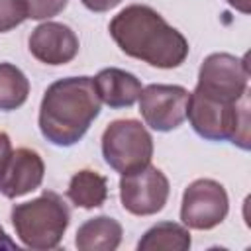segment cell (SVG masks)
Returning a JSON list of instances; mask_svg holds the SVG:
<instances>
[{
  "label": "cell",
  "instance_id": "1",
  "mask_svg": "<svg viewBox=\"0 0 251 251\" xmlns=\"http://www.w3.org/2000/svg\"><path fill=\"white\" fill-rule=\"evenodd\" d=\"M108 31L127 57L157 69H176L188 57L186 37L145 4L126 6L112 18Z\"/></svg>",
  "mask_w": 251,
  "mask_h": 251
},
{
  "label": "cell",
  "instance_id": "2",
  "mask_svg": "<svg viewBox=\"0 0 251 251\" xmlns=\"http://www.w3.org/2000/svg\"><path fill=\"white\" fill-rule=\"evenodd\" d=\"M100 96L90 76H67L51 82L39 106V131L57 145L71 147L100 114Z\"/></svg>",
  "mask_w": 251,
  "mask_h": 251
},
{
  "label": "cell",
  "instance_id": "3",
  "mask_svg": "<svg viewBox=\"0 0 251 251\" xmlns=\"http://www.w3.org/2000/svg\"><path fill=\"white\" fill-rule=\"evenodd\" d=\"M10 218L16 235L27 249L49 251L59 247L71 224V210L63 196L43 190L41 196L29 202L14 204Z\"/></svg>",
  "mask_w": 251,
  "mask_h": 251
},
{
  "label": "cell",
  "instance_id": "4",
  "mask_svg": "<svg viewBox=\"0 0 251 251\" xmlns=\"http://www.w3.org/2000/svg\"><path fill=\"white\" fill-rule=\"evenodd\" d=\"M186 118L202 139H227L243 151L249 149V90L237 102H220L194 90L188 98Z\"/></svg>",
  "mask_w": 251,
  "mask_h": 251
},
{
  "label": "cell",
  "instance_id": "5",
  "mask_svg": "<svg viewBox=\"0 0 251 251\" xmlns=\"http://www.w3.org/2000/svg\"><path fill=\"white\" fill-rule=\"evenodd\" d=\"M102 157L116 173H133L151 163L153 137L137 120H114L102 133Z\"/></svg>",
  "mask_w": 251,
  "mask_h": 251
},
{
  "label": "cell",
  "instance_id": "6",
  "mask_svg": "<svg viewBox=\"0 0 251 251\" xmlns=\"http://www.w3.org/2000/svg\"><path fill=\"white\" fill-rule=\"evenodd\" d=\"M194 90L220 102H237L249 90L247 59L231 53L208 55L200 65Z\"/></svg>",
  "mask_w": 251,
  "mask_h": 251
},
{
  "label": "cell",
  "instance_id": "7",
  "mask_svg": "<svg viewBox=\"0 0 251 251\" xmlns=\"http://www.w3.org/2000/svg\"><path fill=\"white\" fill-rule=\"evenodd\" d=\"M229 210V200L224 184L214 178H196L182 192L180 220L182 226L198 231L220 226Z\"/></svg>",
  "mask_w": 251,
  "mask_h": 251
},
{
  "label": "cell",
  "instance_id": "8",
  "mask_svg": "<svg viewBox=\"0 0 251 251\" xmlns=\"http://www.w3.org/2000/svg\"><path fill=\"white\" fill-rule=\"evenodd\" d=\"M169 178L151 163L120 178V200L126 212L133 216H153L169 200Z\"/></svg>",
  "mask_w": 251,
  "mask_h": 251
},
{
  "label": "cell",
  "instance_id": "9",
  "mask_svg": "<svg viewBox=\"0 0 251 251\" xmlns=\"http://www.w3.org/2000/svg\"><path fill=\"white\" fill-rule=\"evenodd\" d=\"M190 92L180 84H149L139 94V112L145 124L161 133L173 131L186 120Z\"/></svg>",
  "mask_w": 251,
  "mask_h": 251
},
{
  "label": "cell",
  "instance_id": "10",
  "mask_svg": "<svg viewBox=\"0 0 251 251\" xmlns=\"http://www.w3.org/2000/svg\"><path fill=\"white\" fill-rule=\"evenodd\" d=\"M27 45H29V53L39 63H45L51 67L71 63L76 57L78 47H80L76 33L69 25L59 24V22L39 24L31 31Z\"/></svg>",
  "mask_w": 251,
  "mask_h": 251
},
{
  "label": "cell",
  "instance_id": "11",
  "mask_svg": "<svg viewBox=\"0 0 251 251\" xmlns=\"http://www.w3.org/2000/svg\"><path fill=\"white\" fill-rule=\"evenodd\" d=\"M45 165L37 151L20 147L12 153L4 176L0 178V192L6 198H20L37 190L43 182Z\"/></svg>",
  "mask_w": 251,
  "mask_h": 251
},
{
  "label": "cell",
  "instance_id": "12",
  "mask_svg": "<svg viewBox=\"0 0 251 251\" xmlns=\"http://www.w3.org/2000/svg\"><path fill=\"white\" fill-rule=\"evenodd\" d=\"M92 80L100 96V102H104L114 110L133 106L139 100V94L143 90L141 80L135 75L118 67L102 69Z\"/></svg>",
  "mask_w": 251,
  "mask_h": 251
},
{
  "label": "cell",
  "instance_id": "13",
  "mask_svg": "<svg viewBox=\"0 0 251 251\" xmlns=\"http://www.w3.org/2000/svg\"><path fill=\"white\" fill-rule=\"evenodd\" d=\"M122 224L110 216H96L86 220L75 237L78 251H116L122 243Z\"/></svg>",
  "mask_w": 251,
  "mask_h": 251
},
{
  "label": "cell",
  "instance_id": "14",
  "mask_svg": "<svg viewBox=\"0 0 251 251\" xmlns=\"http://www.w3.org/2000/svg\"><path fill=\"white\" fill-rule=\"evenodd\" d=\"M67 196L76 208H100L108 198V180L106 176L90 169L76 171L69 180Z\"/></svg>",
  "mask_w": 251,
  "mask_h": 251
},
{
  "label": "cell",
  "instance_id": "15",
  "mask_svg": "<svg viewBox=\"0 0 251 251\" xmlns=\"http://www.w3.org/2000/svg\"><path fill=\"white\" fill-rule=\"evenodd\" d=\"M192 245L186 226L175 222H159L149 227L137 243L139 251H188Z\"/></svg>",
  "mask_w": 251,
  "mask_h": 251
},
{
  "label": "cell",
  "instance_id": "16",
  "mask_svg": "<svg viewBox=\"0 0 251 251\" xmlns=\"http://www.w3.org/2000/svg\"><path fill=\"white\" fill-rule=\"evenodd\" d=\"M29 80L12 63H0V112H12L25 104Z\"/></svg>",
  "mask_w": 251,
  "mask_h": 251
},
{
  "label": "cell",
  "instance_id": "17",
  "mask_svg": "<svg viewBox=\"0 0 251 251\" xmlns=\"http://www.w3.org/2000/svg\"><path fill=\"white\" fill-rule=\"evenodd\" d=\"M27 20L25 0H0V33H6Z\"/></svg>",
  "mask_w": 251,
  "mask_h": 251
},
{
  "label": "cell",
  "instance_id": "18",
  "mask_svg": "<svg viewBox=\"0 0 251 251\" xmlns=\"http://www.w3.org/2000/svg\"><path fill=\"white\" fill-rule=\"evenodd\" d=\"M69 0H25L27 18L31 20H49L61 14L67 8Z\"/></svg>",
  "mask_w": 251,
  "mask_h": 251
},
{
  "label": "cell",
  "instance_id": "19",
  "mask_svg": "<svg viewBox=\"0 0 251 251\" xmlns=\"http://www.w3.org/2000/svg\"><path fill=\"white\" fill-rule=\"evenodd\" d=\"M12 153H14V149H12L10 135L4 133V131H0V178L6 173V167H8L10 159H12Z\"/></svg>",
  "mask_w": 251,
  "mask_h": 251
},
{
  "label": "cell",
  "instance_id": "20",
  "mask_svg": "<svg viewBox=\"0 0 251 251\" xmlns=\"http://www.w3.org/2000/svg\"><path fill=\"white\" fill-rule=\"evenodd\" d=\"M80 2H82L84 8H88L90 12H98V14H102V12H108V10L116 8L122 0H80Z\"/></svg>",
  "mask_w": 251,
  "mask_h": 251
},
{
  "label": "cell",
  "instance_id": "21",
  "mask_svg": "<svg viewBox=\"0 0 251 251\" xmlns=\"http://www.w3.org/2000/svg\"><path fill=\"white\" fill-rule=\"evenodd\" d=\"M231 8H235L241 14H249L251 12V0H226Z\"/></svg>",
  "mask_w": 251,
  "mask_h": 251
},
{
  "label": "cell",
  "instance_id": "22",
  "mask_svg": "<svg viewBox=\"0 0 251 251\" xmlns=\"http://www.w3.org/2000/svg\"><path fill=\"white\" fill-rule=\"evenodd\" d=\"M0 247H6V249H18V245H16V241L4 231V227L0 226Z\"/></svg>",
  "mask_w": 251,
  "mask_h": 251
}]
</instances>
